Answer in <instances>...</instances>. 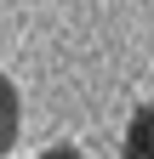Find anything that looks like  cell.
<instances>
[{
	"mask_svg": "<svg viewBox=\"0 0 154 159\" xmlns=\"http://www.w3.org/2000/svg\"><path fill=\"white\" fill-rule=\"evenodd\" d=\"M120 148H126V159H154V102H143L137 114H131Z\"/></svg>",
	"mask_w": 154,
	"mask_h": 159,
	"instance_id": "1",
	"label": "cell"
},
{
	"mask_svg": "<svg viewBox=\"0 0 154 159\" xmlns=\"http://www.w3.org/2000/svg\"><path fill=\"white\" fill-rule=\"evenodd\" d=\"M17 125H23V102H17V85L0 74V153L17 142Z\"/></svg>",
	"mask_w": 154,
	"mask_h": 159,
	"instance_id": "2",
	"label": "cell"
}]
</instances>
